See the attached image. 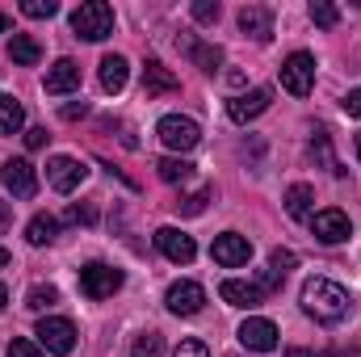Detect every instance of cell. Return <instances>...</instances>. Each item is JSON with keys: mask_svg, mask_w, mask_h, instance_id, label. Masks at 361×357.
Here are the masks:
<instances>
[{"mask_svg": "<svg viewBox=\"0 0 361 357\" xmlns=\"http://www.w3.org/2000/svg\"><path fill=\"white\" fill-rule=\"evenodd\" d=\"M8 307V290H4V282H0V311Z\"/></svg>", "mask_w": 361, "mask_h": 357, "instance_id": "cell-41", "label": "cell"}, {"mask_svg": "<svg viewBox=\"0 0 361 357\" xmlns=\"http://www.w3.org/2000/svg\"><path fill=\"white\" fill-rule=\"evenodd\" d=\"M130 357H164V337H160V332H143V337H135Z\"/></svg>", "mask_w": 361, "mask_h": 357, "instance_id": "cell-27", "label": "cell"}, {"mask_svg": "<svg viewBox=\"0 0 361 357\" xmlns=\"http://www.w3.org/2000/svg\"><path fill=\"white\" fill-rule=\"evenodd\" d=\"M281 89L290 92V97H307L311 85H315V55H307V51H294L286 63H281Z\"/></svg>", "mask_w": 361, "mask_h": 357, "instance_id": "cell-5", "label": "cell"}, {"mask_svg": "<svg viewBox=\"0 0 361 357\" xmlns=\"http://www.w3.org/2000/svg\"><path fill=\"white\" fill-rule=\"evenodd\" d=\"M8 59H13V63H21V68H34V63L42 59L38 38H30V34H13V42H8Z\"/></svg>", "mask_w": 361, "mask_h": 357, "instance_id": "cell-21", "label": "cell"}, {"mask_svg": "<svg viewBox=\"0 0 361 357\" xmlns=\"http://www.w3.org/2000/svg\"><path fill=\"white\" fill-rule=\"evenodd\" d=\"M298 298H302V311L311 320H319V324H341L349 315V307H353L349 290L341 282H332V277H307Z\"/></svg>", "mask_w": 361, "mask_h": 357, "instance_id": "cell-1", "label": "cell"}, {"mask_svg": "<svg viewBox=\"0 0 361 357\" xmlns=\"http://www.w3.org/2000/svg\"><path fill=\"white\" fill-rule=\"evenodd\" d=\"M156 173L164 185H180V181L193 177V164L189 160H180V156H164V160H156Z\"/></svg>", "mask_w": 361, "mask_h": 357, "instance_id": "cell-25", "label": "cell"}, {"mask_svg": "<svg viewBox=\"0 0 361 357\" xmlns=\"http://www.w3.org/2000/svg\"><path fill=\"white\" fill-rule=\"evenodd\" d=\"M68 219H72V223H85V227H89V223H97V210H92V206H72V214H68Z\"/></svg>", "mask_w": 361, "mask_h": 357, "instance_id": "cell-37", "label": "cell"}, {"mask_svg": "<svg viewBox=\"0 0 361 357\" xmlns=\"http://www.w3.org/2000/svg\"><path fill=\"white\" fill-rule=\"evenodd\" d=\"M185 51H189V59H193L202 72H219V63H223V51L210 47V42H193V38H185Z\"/></svg>", "mask_w": 361, "mask_h": 357, "instance_id": "cell-24", "label": "cell"}, {"mask_svg": "<svg viewBox=\"0 0 361 357\" xmlns=\"http://www.w3.org/2000/svg\"><path fill=\"white\" fill-rule=\"evenodd\" d=\"M21 126H25V109H21V101L8 97V92H0V135H17Z\"/></svg>", "mask_w": 361, "mask_h": 357, "instance_id": "cell-23", "label": "cell"}, {"mask_svg": "<svg viewBox=\"0 0 361 357\" xmlns=\"http://www.w3.org/2000/svg\"><path fill=\"white\" fill-rule=\"evenodd\" d=\"M164 303H169L173 315H197L206 307V290L197 282H173L169 294H164Z\"/></svg>", "mask_w": 361, "mask_h": 357, "instance_id": "cell-11", "label": "cell"}, {"mask_svg": "<svg viewBox=\"0 0 361 357\" xmlns=\"http://www.w3.org/2000/svg\"><path fill=\"white\" fill-rule=\"evenodd\" d=\"M345 114L361 118V89H349V92H345Z\"/></svg>", "mask_w": 361, "mask_h": 357, "instance_id": "cell-38", "label": "cell"}, {"mask_svg": "<svg viewBox=\"0 0 361 357\" xmlns=\"http://www.w3.org/2000/svg\"><path fill=\"white\" fill-rule=\"evenodd\" d=\"M85 177H89V169H85L76 156H51V160H47V181H51L55 193H72V189H80V181Z\"/></svg>", "mask_w": 361, "mask_h": 357, "instance_id": "cell-8", "label": "cell"}, {"mask_svg": "<svg viewBox=\"0 0 361 357\" xmlns=\"http://www.w3.org/2000/svg\"><path fill=\"white\" fill-rule=\"evenodd\" d=\"M156 135H160V143H164V147H173V152H189V147H197V139H202V126H197L193 118L164 114V118L156 122Z\"/></svg>", "mask_w": 361, "mask_h": 357, "instance_id": "cell-4", "label": "cell"}, {"mask_svg": "<svg viewBox=\"0 0 361 357\" xmlns=\"http://www.w3.org/2000/svg\"><path fill=\"white\" fill-rule=\"evenodd\" d=\"M0 34H8V17L4 13H0Z\"/></svg>", "mask_w": 361, "mask_h": 357, "instance_id": "cell-43", "label": "cell"}, {"mask_svg": "<svg viewBox=\"0 0 361 357\" xmlns=\"http://www.w3.org/2000/svg\"><path fill=\"white\" fill-rule=\"evenodd\" d=\"M47 139H51V135H47V126H30V131H25V147H30V152L47 147Z\"/></svg>", "mask_w": 361, "mask_h": 357, "instance_id": "cell-36", "label": "cell"}, {"mask_svg": "<svg viewBox=\"0 0 361 357\" xmlns=\"http://www.w3.org/2000/svg\"><path fill=\"white\" fill-rule=\"evenodd\" d=\"M240 345L252 349V353H273V349H277V328H273V320L248 315V320L240 324Z\"/></svg>", "mask_w": 361, "mask_h": 357, "instance_id": "cell-10", "label": "cell"}, {"mask_svg": "<svg viewBox=\"0 0 361 357\" xmlns=\"http://www.w3.org/2000/svg\"><path fill=\"white\" fill-rule=\"evenodd\" d=\"M311 231H315V240L319 244H341V240H349L353 236V223H349V214L345 210H319L315 219H311Z\"/></svg>", "mask_w": 361, "mask_h": 357, "instance_id": "cell-9", "label": "cell"}, {"mask_svg": "<svg viewBox=\"0 0 361 357\" xmlns=\"http://www.w3.org/2000/svg\"><path fill=\"white\" fill-rule=\"evenodd\" d=\"M156 248H160L169 261H177V265H189V261L197 257L193 236H185L180 227H160V231H156Z\"/></svg>", "mask_w": 361, "mask_h": 357, "instance_id": "cell-14", "label": "cell"}, {"mask_svg": "<svg viewBox=\"0 0 361 357\" xmlns=\"http://www.w3.org/2000/svg\"><path fill=\"white\" fill-rule=\"evenodd\" d=\"M34 337H38V345H42L47 353H55V357H68L76 349V324L63 320V315H42Z\"/></svg>", "mask_w": 361, "mask_h": 357, "instance_id": "cell-3", "label": "cell"}, {"mask_svg": "<svg viewBox=\"0 0 361 357\" xmlns=\"http://www.w3.org/2000/svg\"><path fill=\"white\" fill-rule=\"evenodd\" d=\"M85 114H89L85 101H80V105H63V118H68V122H76V118H85Z\"/></svg>", "mask_w": 361, "mask_h": 357, "instance_id": "cell-39", "label": "cell"}, {"mask_svg": "<svg viewBox=\"0 0 361 357\" xmlns=\"http://www.w3.org/2000/svg\"><path fill=\"white\" fill-rule=\"evenodd\" d=\"M173 357H210V349H206L202 341H193V337H189V341H180V345H177V353H173Z\"/></svg>", "mask_w": 361, "mask_h": 357, "instance_id": "cell-35", "label": "cell"}, {"mask_svg": "<svg viewBox=\"0 0 361 357\" xmlns=\"http://www.w3.org/2000/svg\"><path fill=\"white\" fill-rule=\"evenodd\" d=\"M72 30H76V38H85V42H105V38L114 34V8H109L105 0H85V4L72 13Z\"/></svg>", "mask_w": 361, "mask_h": 357, "instance_id": "cell-2", "label": "cell"}, {"mask_svg": "<svg viewBox=\"0 0 361 357\" xmlns=\"http://www.w3.org/2000/svg\"><path fill=\"white\" fill-rule=\"evenodd\" d=\"M55 303H59V290L55 286H30V294H25V307L30 311H47Z\"/></svg>", "mask_w": 361, "mask_h": 357, "instance_id": "cell-28", "label": "cell"}, {"mask_svg": "<svg viewBox=\"0 0 361 357\" xmlns=\"http://www.w3.org/2000/svg\"><path fill=\"white\" fill-rule=\"evenodd\" d=\"M307 13H311V21H315L319 30H332V25L341 21V8H336L332 0H311V8H307Z\"/></svg>", "mask_w": 361, "mask_h": 357, "instance_id": "cell-26", "label": "cell"}, {"mask_svg": "<svg viewBox=\"0 0 361 357\" xmlns=\"http://www.w3.org/2000/svg\"><path fill=\"white\" fill-rule=\"evenodd\" d=\"M4 189L13 193V198H34L38 193V173H34V164L30 160H4Z\"/></svg>", "mask_w": 361, "mask_h": 357, "instance_id": "cell-13", "label": "cell"}, {"mask_svg": "<svg viewBox=\"0 0 361 357\" xmlns=\"http://www.w3.org/2000/svg\"><path fill=\"white\" fill-rule=\"evenodd\" d=\"M294 265H298V257H294L290 248H273V257H269V269L277 273V277H286V273H290Z\"/></svg>", "mask_w": 361, "mask_h": 357, "instance_id": "cell-33", "label": "cell"}, {"mask_svg": "<svg viewBox=\"0 0 361 357\" xmlns=\"http://www.w3.org/2000/svg\"><path fill=\"white\" fill-rule=\"evenodd\" d=\"M4 357H47V349H42V345H34L30 337H13V341H8V349H4Z\"/></svg>", "mask_w": 361, "mask_h": 357, "instance_id": "cell-30", "label": "cell"}, {"mask_svg": "<svg viewBox=\"0 0 361 357\" xmlns=\"http://www.w3.org/2000/svg\"><path fill=\"white\" fill-rule=\"evenodd\" d=\"M55 236H59V219H55V214H34V219H30V227H25V240H30L34 248L55 244Z\"/></svg>", "mask_w": 361, "mask_h": 357, "instance_id": "cell-20", "label": "cell"}, {"mask_svg": "<svg viewBox=\"0 0 361 357\" xmlns=\"http://www.w3.org/2000/svg\"><path fill=\"white\" fill-rule=\"evenodd\" d=\"M42 89L51 97H63V92L80 89V63L76 59H55V68H47V76H42Z\"/></svg>", "mask_w": 361, "mask_h": 357, "instance_id": "cell-16", "label": "cell"}, {"mask_svg": "<svg viewBox=\"0 0 361 357\" xmlns=\"http://www.w3.org/2000/svg\"><path fill=\"white\" fill-rule=\"evenodd\" d=\"M210 257H214V265H223V269H240V265H248V257H252V240L240 236V231H223V236H214Z\"/></svg>", "mask_w": 361, "mask_h": 357, "instance_id": "cell-7", "label": "cell"}, {"mask_svg": "<svg viewBox=\"0 0 361 357\" xmlns=\"http://www.w3.org/2000/svg\"><path fill=\"white\" fill-rule=\"evenodd\" d=\"M219 0H193V21H202V25H214L219 21Z\"/></svg>", "mask_w": 361, "mask_h": 357, "instance_id": "cell-32", "label": "cell"}, {"mask_svg": "<svg viewBox=\"0 0 361 357\" xmlns=\"http://www.w3.org/2000/svg\"><path fill=\"white\" fill-rule=\"evenodd\" d=\"M311 156H315V160H324V164H328V169H332L336 177L345 173V169H341V164L332 160V143H328V135H324V131H315V139H311Z\"/></svg>", "mask_w": 361, "mask_h": 357, "instance_id": "cell-29", "label": "cell"}, {"mask_svg": "<svg viewBox=\"0 0 361 357\" xmlns=\"http://www.w3.org/2000/svg\"><path fill=\"white\" fill-rule=\"evenodd\" d=\"M126 80H130V63H126L122 55H105V59H101V89L105 92H122L126 89Z\"/></svg>", "mask_w": 361, "mask_h": 357, "instance_id": "cell-19", "label": "cell"}, {"mask_svg": "<svg viewBox=\"0 0 361 357\" xmlns=\"http://www.w3.org/2000/svg\"><path fill=\"white\" fill-rule=\"evenodd\" d=\"M180 89V80L160 63V59H147L143 63V92L147 97H164V92H177Z\"/></svg>", "mask_w": 361, "mask_h": 357, "instance_id": "cell-18", "label": "cell"}, {"mask_svg": "<svg viewBox=\"0 0 361 357\" xmlns=\"http://www.w3.org/2000/svg\"><path fill=\"white\" fill-rule=\"evenodd\" d=\"M240 30L248 38H257V42H269L273 38V8H265V4H244L240 8Z\"/></svg>", "mask_w": 361, "mask_h": 357, "instance_id": "cell-17", "label": "cell"}, {"mask_svg": "<svg viewBox=\"0 0 361 357\" xmlns=\"http://www.w3.org/2000/svg\"><path fill=\"white\" fill-rule=\"evenodd\" d=\"M8 261H13V257H8V248H0V269L8 265Z\"/></svg>", "mask_w": 361, "mask_h": 357, "instance_id": "cell-42", "label": "cell"}, {"mask_svg": "<svg viewBox=\"0 0 361 357\" xmlns=\"http://www.w3.org/2000/svg\"><path fill=\"white\" fill-rule=\"evenodd\" d=\"M311 206H315V189L311 185H290L286 189V214L290 219H307Z\"/></svg>", "mask_w": 361, "mask_h": 357, "instance_id": "cell-22", "label": "cell"}, {"mask_svg": "<svg viewBox=\"0 0 361 357\" xmlns=\"http://www.w3.org/2000/svg\"><path fill=\"white\" fill-rule=\"evenodd\" d=\"M286 357H336L332 349H319V353H302V349H286Z\"/></svg>", "mask_w": 361, "mask_h": 357, "instance_id": "cell-40", "label": "cell"}, {"mask_svg": "<svg viewBox=\"0 0 361 357\" xmlns=\"http://www.w3.org/2000/svg\"><path fill=\"white\" fill-rule=\"evenodd\" d=\"M219 294H223V303H231V307H240V311H252V307L265 303V290H261L257 282H244V277H227V282L219 286Z\"/></svg>", "mask_w": 361, "mask_h": 357, "instance_id": "cell-15", "label": "cell"}, {"mask_svg": "<svg viewBox=\"0 0 361 357\" xmlns=\"http://www.w3.org/2000/svg\"><path fill=\"white\" fill-rule=\"evenodd\" d=\"M21 13H25V17H55L59 4H55V0H21Z\"/></svg>", "mask_w": 361, "mask_h": 357, "instance_id": "cell-34", "label": "cell"}, {"mask_svg": "<svg viewBox=\"0 0 361 357\" xmlns=\"http://www.w3.org/2000/svg\"><path fill=\"white\" fill-rule=\"evenodd\" d=\"M122 269H114V265H105V261H89V265L80 269V290L89 294V298H109L114 290H122Z\"/></svg>", "mask_w": 361, "mask_h": 357, "instance_id": "cell-6", "label": "cell"}, {"mask_svg": "<svg viewBox=\"0 0 361 357\" xmlns=\"http://www.w3.org/2000/svg\"><path fill=\"white\" fill-rule=\"evenodd\" d=\"M269 101H273V89H248L227 101V118L231 122H252V118H261L269 109Z\"/></svg>", "mask_w": 361, "mask_h": 357, "instance_id": "cell-12", "label": "cell"}, {"mask_svg": "<svg viewBox=\"0 0 361 357\" xmlns=\"http://www.w3.org/2000/svg\"><path fill=\"white\" fill-rule=\"evenodd\" d=\"M206 202H210V189H197V193L180 198V202H177V210L185 214V219H193V214H202V210H206Z\"/></svg>", "mask_w": 361, "mask_h": 357, "instance_id": "cell-31", "label": "cell"}, {"mask_svg": "<svg viewBox=\"0 0 361 357\" xmlns=\"http://www.w3.org/2000/svg\"><path fill=\"white\" fill-rule=\"evenodd\" d=\"M353 147H357V160H361V131L353 135Z\"/></svg>", "mask_w": 361, "mask_h": 357, "instance_id": "cell-44", "label": "cell"}]
</instances>
